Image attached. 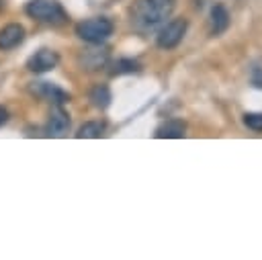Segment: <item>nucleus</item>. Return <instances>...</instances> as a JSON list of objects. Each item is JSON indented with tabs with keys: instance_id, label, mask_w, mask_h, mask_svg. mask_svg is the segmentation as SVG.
Listing matches in <instances>:
<instances>
[{
	"instance_id": "423d86ee",
	"label": "nucleus",
	"mask_w": 262,
	"mask_h": 260,
	"mask_svg": "<svg viewBox=\"0 0 262 260\" xmlns=\"http://www.w3.org/2000/svg\"><path fill=\"white\" fill-rule=\"evenodd\" d=\"M31 92L37 94L43 100H49V102L57 104V106H61V104H66L70 100V94L66 90H61L59 86L51 84V82H33Z\"/></svg>"
},
{
	"instance_id": "dca6fc26",
	"label": "nucleus",
	"mask_w": 262,
	"mask_h": 260,
	"mask_svg": "<svg viewBox=\"0 0 262 260\" xmlns=\"http://www.w3.org/2000/svg\"><path fill=\"white\" fill-rule=\"evenodd\" d=\"M6 121H8V111H6L4 106H0V127H2Z\"/></svg>"
},
{
	"instance_id": "7ed1b4c3",
	"label": "nucleus",
	"mask_w": 262,
	"mask_h": 260,
	"mask_svg": "<svg viewBox=\"0 0 262 260\" xmlns=\"http://www.w3.org/2000/svg\"><path fill=\"white\" fill-rule=\"evenodd\" d=\"M113 31H115V25L106 16H92L76 25V35L90 45H100L113 35Z\"/></svg>"
},
{
	"instance_id": "9d476101",
	"label": "nucleus",
	"mask_w": 262,
	"mask_h": 260,
	"mask_svg": "<svg viewBox=\"0 0 262 260\" xmlns=\"http://www.w3.org/2000/svg\"><path fill=\"white\" fill-rule=\"evenodd\" d=\"M229 27V12L223 4H215L209 14V31L211 35H221Z\"/></svg>"
},
{
	"instance_id": "ddd939ff",
	"label": "nucleus",
	"mask_w": 262,
	"mask_h": 260,
	"mask_svg": "<svg viewBox=\"0 0 262 260\" xmlns=\"http://www.w3.org/2000/svg\"><path fill=\"white\" fill-rule=\"evenodd\" d=\"M104 133V123L102 121H86L78 131L76 137L78 139H96Z\"/></svg>"
},
{
	"instance_id": "f8f14e48",
	"label": "nucleus",
	"mask_w": 262,
	"mask_h": 260,
	"mask_svg": "<svg viewBox=\"0 0 262 260\" xmlns=\"http://www.w3.org/2000/svg\"><path fill=\"white\" fill-rule=\"evenodd\" d=\"M88 98H90L92 106H96V109H106V106L111 104V90H108L106 84H96V86L90 90Z\"/></svg>"
},
{
	"instance_id": "f03ea898",
	"label": "nucleus",
	"mask_w": 262,
	"mask_h": 260,
	"mask_svg": "<svg viewBox=\"0 0 262 260\" xmlns=\"http://www.w3.org/2000/svg\"><path fill=\"white\" fill-rule=\"evenodd\" d=\"M25 12L33 20L53 25V27L68 23V12L63 10V6L57 0H29L25 6Z\"/></svg>"
},
{
	"instance_id": "4468645a",
	"label": "nucleus",
	"mask_w": 262,
	"mask_h": 260,
	"mask_svg": "<svg viewBox=\"0 0 262 260\" xmlns=\"http://www.w3.org/2000/svg\"><path fill=\"white\" fill-rule=\"evenodd\" d=\"M141 70V63L137 59H131V57H121L113 63V74L115 76H121V74H133V72H139Z\"/></svg>"
},
{
	"instance_id": "6e6552de",
	"label": "nucleus",
	"mask_w": 262,
	"mask_h": 260,
	"mask_svg": "<svg viewBox=\"0 0 262 260\" xmlns=\"http://www.w3.org/2000/svg\"><path fill=\"white\" fill-rule=\"evenodd\" d=\"M25 41V27L18 23H8L0 29V51H10Z\"/></svg>"
},
{
	"instance_id": "39448f33",
	"label": "nucleus",
	"mask_w": 262,
	"mask_h": 260,
	"mask_svg": "<svg viewBox=\"0 0 262 260\" xmlns=\"http://www.w3.org/2000/svg\"><path fill=\"white\" fill-rule=\"evenodd\" d=\"M59 63V55L53 49H39L27 59V70L33 74H45L51 72Z\"/></svg>"
},
{
	"instance_id": "2eb2a0df",
	"label": "nucleus",
	"mask_w": 262,
	"mask_h": 260,
	"mask_svg": "<svg viewBox=\"0 0 262 260\" xmlns=\"http://www.w3.org/2000/svg\"><path fill=\"white\" fill-rule=\"evenodd\" d=\"M244 123L252 131H262V113H246L244 115Z\"/></svg>"
},
{
	"instance_id": "20e7f679",
	"label": "nucleus",
	"mask_w": 262,
	"mask_h": 260,
	"mask_svg": "<svg viewBox=\"0 0 262 260\" xmlns=\"http://www.w3.org/2000/svg\"><path fill=\"white\" fill-rule=\"evenodd\" d=\"M186 29H188V23L186 18H172L170 23H164L156 35V45L160 49H174L180 45V41L184 39L186 35Z\"/></svg>"
},
{
	"instance_id": "9b49d317",
	"label": "nucleus",
	"mask_w": 262,
	"mask_h": 260,
	"mask_svg": "<svg viewBox=\"0 0 262 260\" xmlns=\"http://www.w3.org/2000/svg\"><path fill=\"white\" fill-rule=\"evenodd\" d=\"M108 59V51L102 49V47H92V49H86L82 55H80V63L84 66V70H98L106 63Z\"/></svg>"
},
{
	"instance_id": "0eeeda50",
	"label": "nucleus",
	"mask_w": 262,
	"mask_h": 260,
	"mask_svg": "<svg viewBox=\"0 0 262 260\" xmlns=\"http://www.w3.org/2000/svg\"><path fill=\"white\" fill-rule=\"evenodd\" d=\"M70 131V117L61 106H53L47 119V135L49 137H63Z\"/></svg>"
},
{
	"instance_id": "f3484780",
	"label": "nucleus",
	"mask_w": 262,
	"mask_h": 260,
	"mask_svg": "<svg viewBox=\"0 0 262 260\" xmlns=\"http://www.w3.org/2000/svg\"><path fill=\"white\" fill-rule=\"evenodd\" d=\"M2 8H4V0H0V10H2Z\"/></svg>"
},
{
	"instance_id": "f257e3e1",
	"label": "nucleus",
	"mask_w": 262,
	"mask_h": 260,
	"mask_svg": "<svg viewBox=\"0 0 262 260\" xmlns=\"http://www.w3.org/2000/svg\"><path fill=\"white\" fill-rule=\"evenodd\" d=\"M176 0H135L131 6V25L139 33H151L172 14Z\"/></svg>"
},
{
	"instance_id": "1a4fd4ad",
	"label": "nucleus",
	"mask_w": 262,
	"mask_h": 260,
	"mask_svg": "<svg viewBox=\"0 0 262 260\" xmlns=\"http://www.w3.org/2000/svg\"><path fill=\"white\" fill-rule=\"evenodd\" d=\"M154 135L158 139H182L186 135V123L182 119H168L158 125Z\"/></svg>"
}]
</instances>
